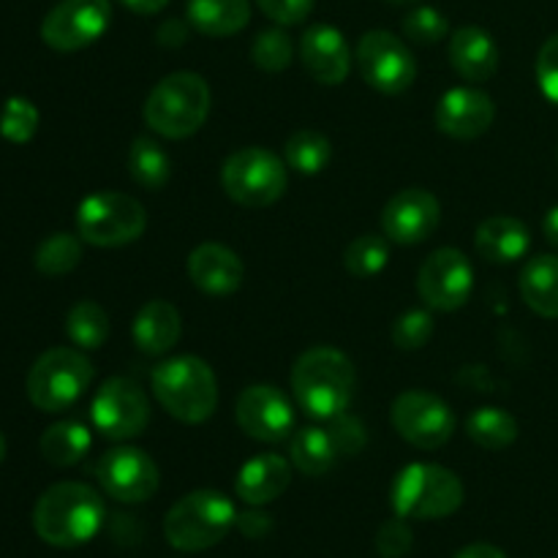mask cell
Returning <instances> with one entry per match:
<instances>
[{"instance_id": "obj_1", "label": "cell", "mask_w": 558, "mask_h": 558, "mask_svg": "<svg viewBox=\"0 0 558 558\" xmlns=\"http://www.w3.org/2000/svg\"><path fill=\"white\" fill-rule=\"evenodd\" d=\"M107 507L85 483H54L33 507V529L52 548H80L104 526Z\"/></svg>"}, {"instance_id": "obj_2", "label": "cell", "mask_w": 558, "mask_h": 558, "mask_svg": "<svg viewBox=\"0 0 558 558\" xmlns=\"http://www.w3.org/2000/svg\"><path fill=\"white\" fill-rule=\"evenodd\" d=\"M357 374L341 349L311 347L294 360L292 392L308 417L327 420L343 414L352 403Z\"/></svg>"}, {"instance_id": "obj_3", "label": "cell", "mask_w": 558, "mask_h": 558, "mask_svg": "<svg viewBox=\"0 0 558 558\" xmlns=\"http://www.w3.org/2000/svg\"><path fill=\"white\" fill-rule=\"evenodd\" d=\"M150 390L158 407L185 425L207 423L218 407L216 374L194 354L161 360L150 374Z\"/></svg>"}, {"instance_id": "obj_4", "label": "cell", "mask_w": 558, "mask_h": 558, "mask_svg": "<svg viewBox=\"0 0 558 558\" xmlns=\"http://www.w3.org/2000/svg\"><path fill=\"white\" fill-rule=\"evenodd\" d=\"M210 85L194 71H174L156 82L145 98L142 118L153 134L163 140H189L210 114Z\"/></svg>"}, {"instance_id": "obj_5", "label": "cell", "mask_w": 558, "mask_h": 558, "mask_svg": "<svg viewBox=\"0 0 558 558\" xmlns=\"http://www.w3.org/2000/svg\"><path fill=\"white\" fill-rule=\"evenodd\" d=\"M238 523L232 499L221 490L202 488L185 494L163 518V537L174 550L202 554L221 543Z\"/></svg>"}, {"instance_id": "obj_6", "label": "cell", "mask_w": 558, "mask_h": 558, "mask_svg": "<svg viewBox=\"0 0 558 558\" xmlns=\"http://www.w3.org/2000/svg\"><path fill=\"white\" fill-rule=\"evenodd\" d=\"M392 512L403 521H441L463 505V483L439 463H409L390 488Z\"/></svg>"}, {"instance_id": "obj_7", "label": "cell", "mask_w": 558, "mask_h": 558, "mask_svg": "<svg viewBox=\"0 0 558 558\" xmlns=\"http://www.w3.org/2000/svg\"><path fill=\"white\" fill-rule=\"evenodd\" d=\"M93 385V363L82 349L54 347L31 365L25 390L36 409L47 414L74 407Z\"/></svg>"}, {"instance_id": "obj_8", "label": "cell", "mask_w": 558, "mask_h": 558, "mask_svg": "<svg viewBox=\"0 0 558 558\" xmlns=\"http://www.w3.org/2000/svg\"><path fill=\"white\" fill-rule=\"evenodd\" d=\"M147 229V210L136 196L96 191L76 207V234L96 248H123Z\"/></svg>"}, {"instance_id": "obj_9", "label": "cell", "mask_w": 558, "mask_h": 558, "mask_svg": "<svg viewBox=\"0 0 558 558\" xmlns=\"http://www.w3.org/2000/svg\"><path fill=\"white\" fill-rule=\"evenodd\" d=\"M289 183V169L281 156L267 147L234 150L221 167V185L229 199L248 210L276 205Z\"/></svg>"}, {"instance_id": "obj_10", "label": "cell", "mask_w": 558, "mask_h": 558, "mask_svg": "<svg viewBox=\"0 0 558 558\" xmlns=\"http://www.w3.org/2000/svg\"><path fill=\"white\" fill-rule=\"evenodd\" d=\"M90 420L104 439L131 441L150 425V401L136 381L112 376L93 396Z\"/></svg>"}, {"instance_id": "obj_11", "label": "cell", "mask_w": 558, "mask_h": 558, "mask_svg": "<svg viewBox=\"0 0 558 558\" xmlns=\"http://www.w3.org/2000/svg\"><path fill=\"white\" fill-rule=\"evenodd\" d=\"M357 69L360 76L385 96H401L417 76L412 49L390 31L363 33L357 44Z\"/></svg>"}, {"instance_id": "obj_12", "label": "cell", "mask_w": 558, "mask_h": 558, "mask_svg": "<svg viewBox=\"0 0 558 558\" xmlns=\"http://www.w3.org/2000/svg\"><path fill=\"white\" fill-rule=\"evenodd\" d=\"M392 428L417 450H439L456 434V414L450 403L425 390H407L390 409Z\"/></svg>"}, {"instance_id": "obj_13", "label": "cell", "mask_w": 558, "mask_h": 558, "mask_svg": "<svg viewBox=\"0 0 558 558\" xmlns=\"http://www.w3.org/2000/svg\"><path fill=\"white\" fill-rule=\"evenodd\" d=\"M109 22V0H60L44 16L41 41L54 52H80L107 33Z\"/></svg>"}, {"instance_id": "obj_14", "label": "cell", "mask_w": 558, "mask_h": 558, "mask_svg": "<svg viewBox=\"0 0 558 558\" xmlns=\"http://www.w3.org/2000/svg\"><path fill=\"white\" fill-rule=\"evenodd\" d=\"M417 292L428 308L450 314L463 308L474 292V267L463 251L436 248L417 272Z\"/></svg>"}, {"instance_id": "obj_15", "label": "cell", "mask_w": 558, "mask_h": 558, "mask_svg": "<svg viewBox=\"0 0 558 558\" xmlns=\"http://www.w3.org/2000/svg\"><path fill=\"white\" fill-rule=\"evenodd\" d=\"M96 480L107 496L123 505H142L153 499L161 483L156 461L145 450L131 445H118L98 458Z\"/></svg>"}, {"instance_id": "obj_16", "label": "cell", "mask_w": 558, "mask_h": 558, "mask_svg": "<svg viewBox=\"0 0 558 558\" xmlns=\"http://www.w3.org/2000/svg\"><path fill=\"white\" fill-rule=\"evenodd\" d=\"M234 420L248 439L278 445L298 425L294 403L276 385H248L234 403Z\"/></svg>"}, {"instance_id": "obj_17", "label": "cell", "mask_w": 558, "mask_h": 558, "mask_svg": "<svg viewBox=\"0 0 558 558\" xmlns=\"http://www.w3.org/2000/svg\"><path fill=\"white\" fill-rule=\"evenodd\" d=\"M439 221L441 205L430 191L403 189L381 210V234L390 243L417 245L439 229Z\"/></svg>"}, {"instance_id": "obj_18", "label": "cell", "mask_w": 558, "mask_h": 558, "mask_svg": "<svg viewBox=\"0 0 558 558\" xmlns=\"http://www.w3.org/2000/svg\"><path fill=\"white\" fill-rule=\"evenodd\" d=\"M496 104L480 87H452L436 104V125L452 140H477L494 125Z\"/></svg>"}, {"instance_id": "obj_19", "label": "cell", "mask_w": 558, "mask_h": 558, "mask_svg": "<svg viewBox=\"0 0 558 558\" xmlns=\"http://www.w3.org/2000/svg\"><path fill=\"white\" fill-rule=\"evenodd\" d=\"M300 60L319 85L330 87L347 82L349 69H352V52H349L347 38L336 25H325V22L305 27L303 38H300Z\"/></svg>"}, {"instance_id": "obj_20", "label": "cell", "mask_w": 558, "mask_h": 558, "mask_svg": "<svg viewBox=\"0 0 558 558\" xmlns=\"http://www.w3.org/2000/svg\"><path fill=\"white\" fill-rule=\"evenodd\" d=\"M191 283L210 298H229L240 289L245 276L243 259L223 243L196 245L185 262Z\"/></svg>"}, {"instance_id": "obj_21", "label": "cell", "mask_w": 558, "mask_h": 558, "mask_svg": "<svg viewBox=\"0 0 558 558\" xmlns=\"http://www.w3.org/2000/svg\"><path fill=\"white\" fill-rule=\"evenodd\" d=\"M292 483V463L276 452H265L243 463L234 480V494L243 505L265 507L281 499Z\"/></svg>"}, {"instance_id": "obj_22", "label": "cell", "mask_w": 558, "mask_h": 558, "mask_svg": "<svg viewBox=\"0 0 558 558\" xmlns=\"http://www.w3.org/2000/svg\"><path fill=\"white\" fill-rule=\"evenodd\" d=\"M450 65L466 82H488L499 71V44L477 25L458 27L450 36Z\"/></svg>"}, {"instance_id": "obj_23", "label": "cell", "mask_w": 558, "mask_h": 558, "mask_svg": "<svg viewBox=\"0 0 558 558\" xmlns=\"http://www.w3.org/2000/svg\"><path fill=\"white\" fill-rule=\"evenodd\" d=\"M180 332H183L180 311L167 300H150L142 305L131 325V338H134L136 349L150 357L172 352L180 341Z\"/></svg>"}, {"instance_id": "obj_24", "label": "cell", "mask_w": 558, "mask_h": 558, "mask_svg": "<svg viewBox=\"0 0 558 558\" xmlns=\"http://www.w3.org/2000/svg\"><path fill=\"white\" fill-rule=\"evenodd\" d=\"M532 245V234L523 221L512 216H490L485 218L474 234V248L485 262L494 265H510L523 259Z\"/></svg>"}, {"instance_id": "obj_25", "label": "cell", "mask_w": 558, "mask_h": 558, "mask_svg": "<svg viewBox=\"0 0 558 558\" xmlns=\"http://www.w3.org/2000/svg\"><path fill=\"white\" fill-rule=\"evenodd\" d=\"M185 20L202 36L229 38L248 27L251 0H189Z\"/></svg>"}, {"instance_id": "obj_26", "label": "cell", "mask_w": 558, "mask_h": 558, "mask_svg": "<svg viewBox=\"0 0 558 558\" xmlns=\"http://www.w3.org/2000/svg\"><path fill=\"white\" fill-rule=\"evenodd\" d=\"M523 303L543 319H558V256L539 254L521 272Z\"/></svg>"}, {"instance_id": "obj_27", "label": "cell", "mask_w": 558, "mask_h": 558, "mask_svg": "<svg viewBox=\"0 0 558 558\" xmlns=\"http://www.w3.org/2000/svg\"><path fill=\"white\" fill-rule=\"evenodd\" d=\"M93 445L90 428L76 420H60V423L49 425L41 434V441H38V450H41V458L52 466H74L82 458L87 456Z\"/></svg>"}, {"instance_id": "obj_28", "label": "cell", "mask_w": 558, "mask_h": 558, "mask_svg": "<svg viewBox=\"0 0 558 558\" xmlns=\"http://www.w3.org/2000/svg\"><path fill=\"white\" fill-rule=\"evenodd\" d=\"M289 458H292V466L298 472H303L305 477H322V474H327L338 461L330 430L316 428V425L298 428L292 436V445H289Z\"/></svg>"}, {"instance_id": "obj_29", "label": "cell", "mask_w": 558, "mask_h": 558, "mask_svg": "<svg viewBox=\"0 0 558 558\" xmlns=\"http://www.w3.org/2000/svg\"><path fill=\"white\" fill-rule=\"evenodd\" d=\"M129 172L142 189L161 191L172 178V158L156 140L136 136L129 147Z\"/></svg>"}, {"instance_id": "obj_30", "label": "cell", "mask_w": 558, "mask_h": 558, "mask_svg": "<svg viewBox=\"0 0 558 558\" xmlns=\"http://www.w3.org/2000/svg\"><path fill=\"white\" fill-rule=\"evenodd\" d=\"M466 434L483 450H507L510 445H515L521 428H518V420L505 409L483 407L469 414Z\"/></svg>"}, {"instance_id": "obj_31", "label": "cell", "mask_w": 558, "mask_h": 558, "mask_svg": "<svg viewBox=\"0 0 558 558\" xmlns=\"http://www.w3.org/2000/svg\"><path fill=\"white\" fill-rule=\"evenodd\" d=\"M65 336L82 352L101 349L109 338V316L96 300H80L65 314Z\"/></svg>"}, {"instance_id": "obj_32", "label": "cell", "mask_w": 558, "mask_h": 558, "mask_svg": "<svg viewBox=\"0 0 558 558\" xmlns=\"http://www.w3.org/2000/svg\"><path fill=\"white\" fill-rule=\"evenodd\" d=\"M332 147L322 131L314 129H300L283 145V161L289 169L305 174V178H314V174L325 172L327 163H330Z\"/></svg>"}, {"instance_id": "obj_33", "label": "cell", "mask_w": 558, "mask_h": 558, "mask_svg": "<svg viewBox=\"0 0 558 558\" xmlns=\"http://www.w3.org/2000/svg\"><path fill=\"white\" fill-rule=\"evenodd\" d=\"M82 243L80 234L54 232L36 248V270L47 278L65 276L82 262Z\"/></svg>"}, {"instance_id": "obj_34", "label": "cell", "mask_w": 558, "mask_h": 558, "mask_svg": "<svg viewBox=\"0 0 558 558\" xmlns=\"http://www.w3.org/2000/svg\"><path fill=\"white\" fill-rule=\"evenodd\" d=\"M390 262V240L385 234H360L343 251V267L354 278H374Z\"/></svg>"}, {"instance_id": "obj_35", "label": "cell", "mask_w": 558, "mask_h": 558, "mask_svg": "<svg viewBox=\"0 0 558 558\" xmlns=\"http://www.w3.org/2000/svg\"><path fill=\"white\" fill-rule=\"evenodd\" d=\"M251 60H254L256 69L267 71V74L287 71L294 60L292 36L281 25L256 33L254 44H251Z\"/></svg>"}, {"instance_id": "obj_36", "label": "cell", "mask_w": 558, "mask_h": 558, "mask_svg": "<svg viewBox=\"0 0 558 558\" xmlns=\"http://www.w3.org/2000/svg\"><path fill=\"white\" fill-rule=\"evenodd\" d=\"M41 114H38L36 104L31 98L11 96L5 98L3 109H0V136L11 145H27L36 136Z\"/></svg>"}, {"instance_id": "obj_37", "label": "cell", "mask_w": 558, "mask_h": 558, "mask_svg": "<svg viewBox=\"0 0 558 558\" xmlns=\"http://www.w3.org/2000/svg\"><path fill=\"white\" fill-rule=\"evenodd\" d=\"M447 33H450V20L434 5H417L403 16V36L414 44L428 47L447 38Z\"/></svg>"}, {"instance_id": "obj_38", "label": "cell", "mask_w": 558, "mask_h": 558, "mask_svg": "<svg viewBox=\"0 0 558 558\" xmlns=\"http://www.w3.org/2000/svg\"><path fill=\"white\" fill-rule=\"evenodd\" d=\"M434 336V316L425 308L403 311L392 325V343L403 352H417Z\"/></svg>"}, {"instance_id": "obj_39", "label": "cell", "mask_w": 558, "mask_h": 558, "mask_svg": "<svg viewBox=\"0 0 558 558\" xmlns=\"http://www.w3.org/2000/svg\"><path fill=\"white\" fill-rule=\"evenodd\" d=\"M327 430H330L338 458H341V456H349V458L357 456V452H363L365 441H368L363 423H360L357 417H352L349 412L332 417L330 428H327Z\"/></svg>"}, {"instance_id": "obj_40", "label": "cell", "mask_w": 558, "mask_h": 558, "mask_svg": "<svg viewBox=\"0 0 558 558\" xmlns=\"http://www.w3.org/2000/svg\"><path fill=\"white\" fill-rule=\"evenodd\" d=\"M414 534L403 518H392V521L381 523L376 532V550L381 558H403L412 550Z\"/></svg>"}, {"instance_id": "obj_41", "label": "cell", "mask_w": 558, "mask_h": 558, "mask_svg": "<svg viewBox=\"0 0 558 558\" xmlns=\"http://www.w3.org/2000/svg\"><path fill=\"white\" fill-rule=\"evenodd\" d=\"M262 14L281 27L300 25L311 16L316 0H254Z\"/></svg>"}, {"instance_id": "obj_42", "label": "cell", "mask_w": 558, "mask_h": 558, "mask_svg": "<svg viewBox=\"0 0 558 558\" xmlns=\"http://www.w3.org/2000/svg\"><path fill=\"white\" fill-rule=\"evenodd\" d=\"M537 85L550 104H558V33L543 44L537 54Z\"/></svg>"}, {"instance_id": "obj_43", "label": "cell", "mask_w": 558, "mask_h": 558, "mask_svg": "<svg viewBox=\"0 0 558 558\" xmlns=\"http://www.w3.org/2000/svg\"><path fill=\"white\" fill-rule=\"evenodd\" d=\"M234 529H238L243 537L262 539V537H267V534H270L272 518L267 515L262 507H251V510L238 512V523H234Z\"/></svg>"}, {"instance_id": "obj_44", "label": "cell", "mask_w": 558, "mask_h": 558, "mask_svg": "<svg viewBox=\"0 0 558 558\" xmlns=\"http://www.w3.org/2000/svg\"><path fill=\"white\" fill-rule=\"evenodd\" d=\"M189 20H167L163 22L161 27H158V33H156V38H158V44H161V47H167V49H178V47H183L185 44V38H189Z\"/></svg>"}, {"instance_id": "obj_45", "label": "cell", "mask_w": 558, "mask_h": 558, "mask_svg": "<svg viewBox=\"0 0 558 558\" xmlns=\"http://www.w3.org/2000/svg\"><path fill=\"white\" fill-rule=\"evenodd\" d=\"M118 3L140 16H153V14H161V11L169 5V0H118Z\"/></svg>"}, {"instance_id": "obj_46", "label": "cell", "mask_w": 558, "mask_h": 558, "mask_svg": "<svg viewBox=\"0 0 558 558\" xmlns=\"http://www.w3.org/2000/svg\"><path fill=\"white\" fill-rule=\"evenodd\" d=\"M456 558H507V556L505 550H499L496 545L474 543V545H466V548H463Z\"/></svg>"}, {"instance_id": "obj_47", "label": "cell", "mask_w": 558, "mask_h": 558, "mask_svg": "<svg viewBox=\"0 0 558 558\" xmlns=\"http://www.w3.org/2000/svg\"><path fill=\"white\" fill-rule=\"evenodd\" d=\"M543 232H545V240H548L550 245H556V248H558V205L550 207V210L545 213Z\"/></svg>"}, {"instance_id": "obj_48", "label": "cell", "mask_w": 558, "mask_h": 558, "mask_svg": "<svg viewBox=\"0 0 558 558\" xmlns=\"http://www.w3.org/2000/svg\"><path fill=\"white\" fill-rule=\"evenodd\" d=\"M5 450H9V447H5V436H3V430H0V463H3Z\"/></svg>"}, {"instance_id": "obj_49", "label": "cell", "mask_w": 558, "mask_h": 558, "mask_svg": "<svg viewBox=\"0 0 558 558\" xmlns=\"http://www.w3.org/2000/svg\"><path fill=\"white\" fill-rule=\"evenodd\" d=\"M387 3H392V5H412V3H420V0H387Z\"/></svg>"}]
</instances>
